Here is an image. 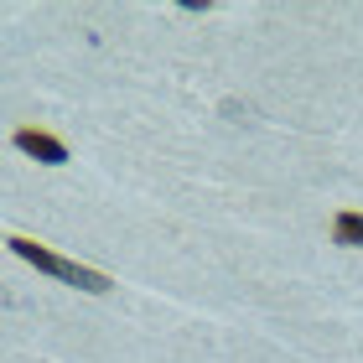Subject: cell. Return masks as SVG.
Masks as SVG:
<instances>
[{"mask_svg":"<svg viewBox=\"0 0 363 363\" xmlns=\"http://www.w3.org/2000/svg\"><path fill=\"white\" fill-rule=\"evenodd\" d=\"M6 244H11V250L26 259V265H37L42 275H52V280H68V286L89 291V296H104V291H109V275H99V270H84V265H73V259H62V255H52V250H42L37 239H21V234H11Z\"/></svg>","mask_w":363,"mask_h":363,"instance_id":"obj_1","label":"cell"},{"mask_svg":"<svg viewBox=\"0 0 363 363\" xmlns=\"http://www.w3.org/2000/svg\"><path fill=\"white\" fill-rule=\"evenodd\" d=\"M16 151L37 156V161H47V167H62V161H68V145H62L57 135H47V130H16Z\"/></svg>","mask_w":363,"mask_h":363,"instance_id":"obj_2","label":"cell"},{"mask_svg":"<svg viewBox=\"0 0 363 363\" xmlns=\"http://www.w3.org/2000/svg\"><path fill=\"white\" fill-rule=\"evenodd\" d=\"M333 239L337 244H363V213H337V218H333Z\"/></svg>","mask_w":363,"mask_h":363,"instance_id":"obj_3","label":"cell"}]
</instances>
